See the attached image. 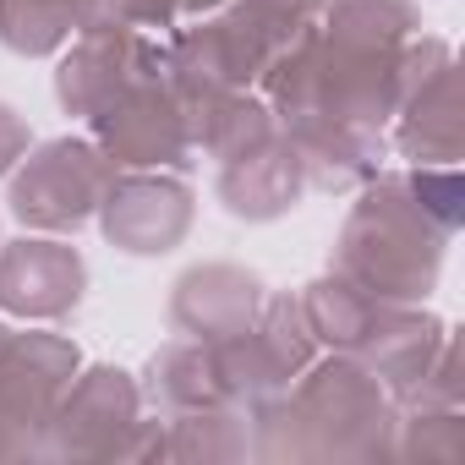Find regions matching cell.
<instances>
[{"instance_id": "13", "label": "cell", "mask_w": 465, "mask_h": 465, "mask_svg": "<svg viewBox=\"0 0 465 465\" xmlns=\"http://www.w3.org/2000/svg\"><path fill=\"white\" fill-rule=\"evenodd\" d=\"M405 121H400V153L416 164H454L460 153V104H454V66L443 61L427 83L405 94Z\"/></svg>"}, {"instance_id": "15", "label": "cell", "mask_w": 465, "mask_h": 465, "mask_svg": "<svg viewBox=\"0 0 465 465\" xmlns=\"http://www.w3.org/2000/svg\"><path fill=\"white\" fill-rule=\"evenodd\" d=\"M88 23L94 0H0V45L17 55H50Z\"/></svg>"}, {"instance_id": "2", "label": "cell", "mask_w": 465, "mask_h": 465, "mask_svg": "<svg viewBox=\"0 0 465 465\" xmlns=\"http://www.w3.org/2000/svg\"><path fill=\"white\" fill-rule=\"evenodd\" d=\"M252 411H258V454H269V460H285V454H302V460L383 454L389 432H394L389 389L378 383V372H367L351 356L312 367L291 394L280 389L274 400H263Z\"/></svg>"}, {"instance_id": "10", "label": "cell", "mask_w": 465, "mask_h": 465, "mask_svg": "<svg viewBox=\"0 0 465 465\" xmlns=\"http://www.w3.org/2000/svg\"><path fill=\"white\" fill-rule=\"evenodd\" d=\"M88 269L61 242H12L0 252V307L17 318H66L83 302Z\"/></svg>"}, {"instance_id": "6", "label": "cell", "mask_w": 465, "mask_h": 465, "mask_svg": "<svg viewBox=\"0 0 465 465\" xmlns=\"http://www.w3.org/2000/svg\"><path fill=\"white\" fill-rule=\"evenodd\" d=\"M137 405H143V389L121 372V367H94L83 372L55 416H50V432H45V454H72V460H137L143 454V438H148V421H137Z\"/></svg>"}, {"instance_id": "12", "label": "cell", "mask_w": 465, "mask_h": 465, "mask_svg": "<svg viewBox=\"0 0 465 465\" xmlns=\"http://www.w3.org/2000/svg\"><path fill=\"white\" fill-rule=\"evenodd\" d=\"M302 186H307V170L285 132L219 164V197L236 219H280L285 208H296Z\"/></svg>"}, {"instance_id": "1", "label": "cell", "mask_w": 465, "mask_h": 465, "mask_svg": "<svg viewBox=\"0 0 465 465\" xmlns=\"http://www.w3.org/2000/svg\"><path fill=\"white\" fill-rule=\"evenodd\" d=\"M460 224L454 170H416L378 181L334 247V274L383 302H421L438 280L443 242Z\"/></svg>"}, {"instance_id": "11", "label": "cell", "mask_w": 465, "mask_h": 465, "mask_svg": "<svg viewBox=\"0 0 465 465\" xmlns=\"http://www.w3.org/2000/svg\"><path fill=\"white\" fill-rule=\"evenodd\" d=\"M263 307V285L258 274L236 269V263H203L192 274H181L175 296H170V323L186 334V340H224V334H236L258 318Z\"/></svg>"}, {"instance_id": "5", "label": "cell", "mask_w": 465, "mask_h": 465, "mask_svg": "<svg viewBox=\"0 0 465 465\" xmlns=\"http://www.w3.org/2000/svg\"><path fill=\"white\" fill-rule=\"evenodd\" d=\"M77 345L61 334H12L0 323V460L45 454L50 416L72 389Z\"/></svg>"}, {"instance_id": "4", "label": "cell", "mask_w": 465, "mask_h": 465, "mask_svg": "<svg viewBox=\"0 0 465 465\" xmlns=\"http://www.w3.org/2000/svg\"><path fill=\"white\" fill-rule=\"evenodd\" d=\"M115 175L121 164L104 148H94L88 137H55L12 175V213L28 230L66 236V230H83L99 213Z\"/></svg>"}, {"instance_id": "16", "label": "cell", "mask_w": 465, "mask_h": 465, "mask_svg": "<svg viewBox=\"0 0 465 465\" xmlns=\"http://www.w3.org/2000/svg\"><path fill=\"white\" fill-rule=\"evenodd\" d=\"M17 159H28V126L12 104H0V175H6Z\"/></svg>"}, {"instance_id": "3", "label": "cell", "mask_w": 465, "mask_h": 465, "mask_svg": "<svg viewBox=\"0 0 465 465\" xmlns=\"http://www.w3.org/2000/svg\"><path fill=\"white\" fill-rule=\"evenodd\" d=\"M302 307H307V323H312L318 340H329L340 356H351L367 372H378L394 394H405L432 367V356L449 340V329L432 323V318H421L411 302L367 296V291H356L340 274L318 280L302 296Z\"/></svg>"}, {"instance_id": "14", "label": "cell", "mask_w": 465, "mask_h": 465, "mask_svg": "<svg viewBox=\"0 0 465 465\" xmlns=\"http://www.w3.org/2000/svg\"><path fill=\"white\" fill-rule=\"evenodd\" d=\"M148 400L175 416V411H208V405H230L219 394V378H213V361H208V345L203 340H170L153 361H148Z\"/></svg>"}, {"instance_id": "7", "label": "cell", "mask_w": 465, "mask_h": 465, "mask_svg": "<svg viewBox=\"0 0 465 465\" xmlns=\"http://www.w3.org/2000/svg\"><path fill=\"white\" fill-rule=\"evenodd\" d=\"M170 77V45L148 39V28H88L77 50L55 72V94L72 115L94 121L104 104H115L137 83Z\"/></svg>"}, {"instance_id": "8", "label": "cell", "mask_w": 465, "mask_h": 465, "mask_svg": "<svg viewBox=\"0 0 465 465\" xmlns=\"http://www.w3.org/2000/svg\"><path fill=\"white\" fill-rule=\"evenodd\" d=\"M94 137L104 143V153L121 164V170H153V164H170V170H186L192 164V126H186V110L175 104L170 83H137L126 88L115 104H104L94 121Z\"/></svg>"}, {"instance_id": "9", "label": "cell", "mask_w": 465, "mask_h": 465, "mask_svg": "<svg viewBox=\"0 0 465 465\" xmlns=\"http://www.w3.org/2000/svg\"><path fill=\"white\" fill-rule=\"evenodd\" d=\"M99 219L121 252H170L192 230V186L170 175H115V186L99 203Z\"/></svg>"}]
</instances>
